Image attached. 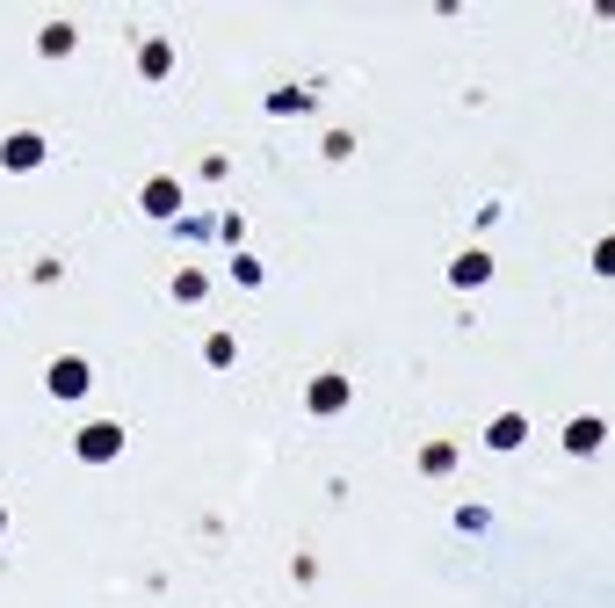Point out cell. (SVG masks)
<instances>
[{
    "mask_svg": "<svg viewBox=\"0 0 615 608\" xmlns=\"http://www.w3.org/2000/svg\"><path fill=\"white\" fill-rule=\"evenodd\" d=\"M87 464H109V456H123V428L116 420H95V428H80V442H73Z\"/></svg>",
    "mask_w": 615,
    "mask_h": 608,
    "instance_id": "1",
    "label": "cell"
},
{
    "mask_svg": "<svg viewBox=\"0 0 615 608\" xmlns=\"http://www.w3.org/2000/svg\"><path fill=\"white\" fill-rule=\"evenodd\" d=\"M44 384H51V399H80V391H87V362L80 355H58L51 370H44Z\"/></svg>",
    "mask_w": 615,
    "mask_h": 608,
    "instance_id": "2",
    "label": "cell"
},
{
    "mask_svg": "<svg viewBox=\"0 0 615 608\" xmlns=\"http://www.w3.org/2000/svg\"><path fill=\"white\" fill-rule=\"evenodd\" d=\"M348 399H355V384H348V377H333V370L312 377V391H304V406H312V413H341Z\"/></svg>",
    "mask_w": 615,
    "mask_h": 608,
    "instance_id": "3",
    "label": "cell"
},
{
    "mask_svg": "<svg viewBox=\"0 0 615 608\" xmlns=\"http://www.w3.org/2000/svg\"><path fill=\"white\" fill-rule=\"evenodd\" d=\"M0 160H8L15 174L37 167V160H44V138H37V131H8V138H0Z\"/></svg>",
    "mask_w": 615,
    "mask_h": 608,
    "instance_id": "4",
    "label": "cell"
},
{
    "mask_svg": "<svg viewBox=\"0 0 615 608\" xmlns=\"http://www.w3.org/2000/svg\"><path fill=\"white\" fill-rule=\"evenodd\" d=\"M138 203L152 210V218H174V210H181V181H167V174H160V181H145V196H138Z\"/></svg>",
    "mask_w": 615,
    "mask_h": 608,
    "instance_id": "5",
    "label": "cell"
},
{
    "mask_svg": "<svg viewBox=\"0 0 615 608\" xmlns=\"http://www.w3.org/2000/svg\"><path fill=\"white\" fill-rule=\"evenodd\" d=\"M485 442H492V449H521V442H529V420H521V413H500V420L485 428Z\"/></svg>",
    "mask_w": 615,
    "mask_h": 608,
    "instance_id": "6",
    "label": "cell"
},
{
    "mask_svg": "<svg viewBox=\"0 0 615 608\" xmlns=\"http://www.w3.org/2000/svg\"><path fill=\"white\" fill-rule=\"evenodd\" d=\"M138 73H145V80H167V73H174V44H167V37H152V44L138 51Z\"/></svg>",
    "mask_w": 615,
    "mask_h": 608,
    "instance_id": "7",
    "label": "cell"
},
{
    "mask_svg": "<svg viewBox=\"0 0 615 608\" xmlns=\"http://www.w3.org/2000/svg\"><path fill=\"white\" fill-rule=\"evenodd\" d=\"M485 276H492V261H485L478 247H471V254H456V261H449V283H464V290H478Z\"/></svg>",
    "mask_w": 615,
    "mask_h": 608,
    "instance_id": "8",
    "label": "cell"
},
{
    "mask_svg": "<svg viewBox=\"0 0 615 608\" xmlns=\"http://www.w3.org/2000/svg\"><path fill=\"white\" fill-rule=\"evenodd\" d=\"M601 435H608L601 420H572V428H565V449H572V456H594V449H601Z\"/></svg>",
    "mask_w": 615,
    "mask_h": 608,
    "instance_id": "9",
    "label": "cell"
},
{
    "mask_svg": "<svg viewBox=\"0 0 615 608\" xmlns=\"http://www.w3.org/2000/svg\"><path fill=\"white\" fill-rule=\"evenodd\" d=\"M203 362H210V370H232V362H239V333H210V341H203Z\"/></svg>",
    "mask_w": 615,
    "mask_h": 608,
    "instance_id": "10",
    "label": "cell"
},
{
    "mask_svg": "<svg viewBox=\"0 0 615 608\" xmlns=\"http://www.w3.org/2000/svg\"><path fill=\"white\" fill-rule=\"evenodd\" d=\"M73 44H80V37H73V22H51L44 37H37V51H44V58H66Z\"/></svg>",
    "mask_w": 615,
    "mask_h": 608,
    "instance_id": "11",
    "label": "cell"
},
{
    "mask_svg": "<svg viewBox=\"0 0 615 608\" xmlns=\"http://www.w3.org/2000/svg\"><path fill=\"white\" fill-rule=\"evenodd\" d=\"M420 471H427V478L456 471V449H449V442H427V449H420Z\"/></svg>",
    "mask_w": 615,
    "mask_h": 608,
    "instance_id": "12",
    "label": "cell"
},
{
    "mask_svg": "<svg viewBox=\"0 0 615 608\" xmlns=\"http://www.w3.org/2000/svg\"><path fill=\"white\" fill-rule=\"evenodd\" d=\"M304 102H312V95H297V87H275V95H268L275 116H290V109H304Z\"/></svg>",
    "mask_w": 615,
    "mask_h": 608,
    "instance_id": "13",
    "label": "cell"
},
{
    "mask_svg": "<svg viewBox=\"0 0 615 608\" xmlns=\"http://www.w3.org/2000/svg\"><path fill=\"white\" fill-rule=\"evenodd\" d=\"M0 536H8V507H0Z\"/></svg>",
    "mask_w": 615,
    "mask_h": 608,
    "instance_id": "14",
    "label": "cell"
}]
</instances>
